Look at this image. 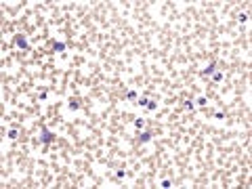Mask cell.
Instances as JSON below:
<instances>
[{"instance_id":"5bb4252c","label":"cell","mask_w":252,"mask_h":189,"mask_svg":"<svg viewBox=\"0 0 252 189\" xmlns=\"http://www.w3.org/2000/svg\"><path fill=\"white\" fill-rule=\"evenodd\" d=\"M124 174H126L124 170H118V172H116V179H124Z\"/></svg>"},{"instance_id":"ba28073f","label":"cell","mask_w":252,"mask_h":189,"mask_svg":"<svg viewBox=\"0 0 252 189\" xmlns=\"http://www.w3.org/2000/svg\"><path fill=\"white\" fill-rule=\"evenodd\" d=\"M237 19H240L242 23H246V21H248V15H246V13H240V15H237Z\"/></svg>"},{"instance_id":"6da1fadb","label":"cell","mask_w":252,"mask_h":189,"mask_svg":"<svg viewBox=\"0 0 252 189\" xmlns=\"http://www.w3.org/2000/svg\"><path fill=\"white\" fill-rule=\"evenodd\" d=\"M53 139H55V134H53V132H48V130H42V134H40V141H42V143H50Z\"/></svg>"},{"instance_id":"7c38bea8","label":"cell","mask_w":252,"mask_h":189,"mask_svg":"<svg viewBox=\"0 0 252 189\" xmlns=\"http://www.w3.org/2000/svg\"><path fill=\"white\" fill-rule=\"evenodd\" d=\"M151 139V134L149 132H145V134H141V141H149Z\"/></svg>"},{"instance_id":"30bf717a","label":"cell","mask_w":252,"mask_h":189,"mask_svg":"<svg viewBox=\"0 0 252 189\" xmlns=\"http://www.w3.org/2000/svg\"><path fill=\"white\" fill-rule=\"evenodd\" d=\"M135 126H137V128H143V120L137 118V120H135Z\"/></svg>"},{"instance_id":"277c9868","label":"cell","mask_w":252,"mask_h":189,"mask_svg":"<svg viewBox=\"0 0 252 189\" xmlns=\"http://www.w3.org/2000/svg\"><path fill=\"white\" fill-rule=\"evenodd\" d=\"M53 50L61 53V50H65V44H63V42H55V44H53Z\"/></svg>"},{"instance_id":"4fadbf2b","label":"cell","mask_w":252,"mask_h":189,"mask_svg":"<svg viewBox=\"0 0 252 189\" xmlns=\"http://www.w3.org/2000/svg\"><path fill=\"white\" fill-rule=\"evenodd\" d=\"M214 118H216V120H223V118H225V114H223V111H216V114H214Z\"/></svg>"},{"instance_id":"8992f818","label":"cell","mask_w":252,"mask_h":189,"mask_svg":"<svg viewBox=\"0 0 252 189\" xmlns=\"http://www.w3.org/2000/svg\"><path fill=\"white\" fill-rule=\"evenodd\" d=\"M137 103H139L141 107H147V103H149V99H147V97H141V99H137Z\"/></svg>"},{"instance_id":"2e32d148","label":"cell","mask_w":252,"mask_h":189,"mask_svg":"<svg viewBox=\"0 0 252 189\" xmlns=\"http://www.w3.org/2000/svg\"><path fill=\"white\" fill-rule=\"evenodd\" d=\"M17 137V130H8V139H15Z\"/></svg>"},{"instance_id":"3957f363","label":"cell","mask_w":252,"mask_h":189,"mask_svg":"<svg viewBox=\"0 0 252 189\" xmlns=\"http://www.w3.org/2000/svg\"><path fill=\"white\" fill-rule=\"evenodd\" d=\"M214 70H216V63H210V65H208L202 74H204V76H212V74H214Z\"/></svg>"},{"instance_id":"9a60e30c","label":"cell","mask_w":252,"mask_h":189,"mask_svg":"<svg viewBox=\"0 0 252 189\" xmlns=\"http://www.w3.org/2000/svg\"><path fill=\"white\" fill-rule=\"evenodd\" d=\"M185 109H193V103H191V101H185Z\"/></svg>"},{"instance_id":"5b68a950","label":"cell","mask_w":252,"mask_h":189,"mask_svg":"<svg viewBox=\"0 0 252 189\" xmlns=\"http://www.w3.org/2000/svg\"><path fill=\"white\" fill-rule=\"evenodd\" d=\"M223 78H225V76H223L221 72H214V74H212V80H214V82H223Z\"/></svg>"},{"instance_id":"9c48e42d","label":"cell","mask_w":252,"mask_h":189,"mask_svg":"<svg viewBox=\"0 0 252 189\" xmlns=\"http://www.w3.org/2000/svg\"><path fill=\"white\" fill-rule=\"evenodd\" d=\"M126 97H128L130 101H135V99H137V92H135V90H128V94H126Z\"/></svg>"},{"instance_id":"8fae6325","label":"cell","mask_w":252,"mask_h":189,"mask_svg":"<svg viewBox=\"0 0 252 189\" xmlns=\"http://www.w3.org/2000/svg\"><path fill=\"white\" fill-rule=\"evenodd\" d=\"M206 103H208L206 97H200V99H197V105H206Z\"/></svg>"},{"instance_id":"7a4b0ae2","label":"cell","mask_w":252,"mask_h":189,"mask_svg":"<svg viewBox=\"0 0 252 189\" xmlns=\"http://www.w3.org/2000/svg\"><path fill=\"white\" fill-rule=\"evenodd\" d=\"M15 44L19 46V48H28V40H25L23 36H17V38H15Z\"/></svg>"},{"instance_id":"52a82bcc","label":"cell","mask_w":252,"mask_h":189,"mask_svg":"<svg viewBox=\"0 0 252 189\" xmlns=\"http://www.w3.org/2000/svg\"><path fill=\"white\" fill-rule=\"evenodd\" d=\"M78 107H80V103L76 99H69V109H78Z\"/></svg>"}]
</instances>
